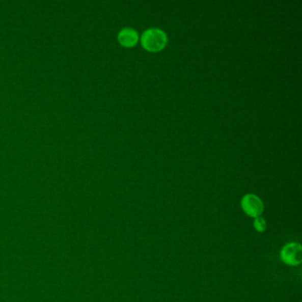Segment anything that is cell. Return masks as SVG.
<instances>
[{
    "label": "cell",
    "instance_id": "obj_1",
    "mask_svg": "<svg viewBox=\"0 0 302 302\" xmlns=\"http://www.w3.org/2000/svg\"><path fill=\"white\" fill-rule=\"evenodd\" d=\"M168 38L160 29H149L143 33L141 44L143 47L149 51H158L166 46Z\"/></svg>",
    "mask_w": 302,
    "mask_h": 302
},
{
    "label": "cell",
    "instance_id": "obj_2",
    "mask_svg": "<svg viewBox=\"0 0 302 302\" xmlns=\"http://www.w3.org/2000/svg\"><path fill=\"white\" fill-rule=\"evenodd\" d=\"M241 207L244 213L253 218L260 217L264 209L262 200L255 194H246L244 196Z\"/></svg>",
    "mask_w": 302,
    "mask_h": 302
},
{
    "label": "cell",
    "instance_id": "obj_3",
    "mask_svg": "<svg viewBox=\"0 0 302 302\" xmlns=\"http://www.w3.org/2000/svg\"><path fill=\"white\" fill-rule=\"evenodd\" d=\"M281 259L285 264L297 266L302 261L301 245L299 243H289L281 250Z\"/></svg>",
    "mask_w": 302,
    "mask_h": 302
},
{
    "label": "cell",
    "instance_id": "obj_4",
    "mask_svg": "<svg viewBox=\"0 0 302 302\" xmlns=\"http://www.w3.org/2000/svg\"><path fill=\"white\" fill-rule=\"evenodd\" d=\"M118 40L123 46L131 47L138 43L139 34L134 29L125 28L120 31L119 35H118Z\"/></svg>",
    "mask_w": 302,
    "mask_h": 302
},
{
    "label": "cell",
    "instance_id": "obj_5",
    "mask_svg": "<svg viewBox=\"0 0 302 302\" xmlns=\"http://www.w3.org/2000/svg\"><path fill=\"white\" fill-rule=\"evenodd\" d=\"M254 226L258 232H263L267 229V223L263 218L260 216V217L255 218Z\"/></svg>",
    "mask_w": 302,
    "mask_h": 302
}]
</instances>
